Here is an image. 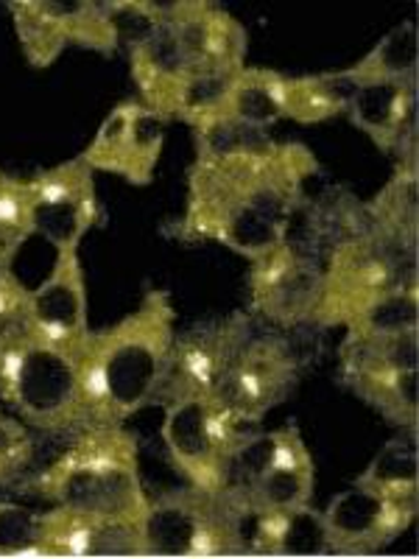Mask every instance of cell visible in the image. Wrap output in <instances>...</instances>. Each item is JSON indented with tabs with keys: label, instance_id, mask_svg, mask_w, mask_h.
I'll use <instances>...</instances> for the list:
<instances>
[{
	"label": "cell",
	"instance_id": "1",
	"mask_svg": "<svg viewBox=\"0 0 419 559\" xmlns=\"http://www.w3.org/2000/svg\"><path fill=\"white\" fill-rule=\"evenodd\" d=\"M193 132L196 159L177 236L218 241L249 261L288 241L302 188L319 171L311 148L236 121H207Z\"/></svg>",
	"mask_w": 419,
	"mask_h": 559
},
{
	"label": "cell",
	"instance_id": "2",
	"mask_svg": "<svg viewBox=\"0 0 419 559\" xmlns=\"http://www.w3.org/2000/svg\"><path fill=\"white\" fill-rule=\"evenodd\" d=\"M177 338L171 294L152 288L140 308L104 331H89L76 367L96 423H127L157 401Z\"/></svg>",
	"mask_w": 419,
	"mask_h": 559
},
{
	"label": "cell",
	"instance_id": "3",
	"mask_svg": "<svg viewBox=\"0 0 419 559\" xmlns=\"http://www.w3.org/2000/svg\"><path fill=\"white\" fill-rule=\"evenodd\" d=\"M53 507L143 523L148 496L140 478V448L123 423H96L73 433L62 453L32 481Z\"/></svg>",
	"mask_w": 419,
	"mask_h": 559
},
{
	"label": "cell",
	"instance_id": "4",
	"mask_svg": "<svg viewBox=\"0 0 419 559\" xmlns=\"http://www.w3.org/2000/svg\"><path fill=\"white\" fill-rule=\"evenodd\" d=\"M0 401L26 426L53 437H73L96 426L76 358L45 338L34 322L0 331Z\"/></svg>",
	"mask_w": 419,
	"mask_h": 559
},
{
	"label": "cell",
	"instance_id": "5",
	"mask_svg": "<svg viewBox=\"0 0 419 559\" xmlns=\"http://www.w3.org/2000/svg\"><path fill=\"white\" fill-rule=\"evenodd\" d=\"M406 288H417V247L363 227L333 247L311 324L347 331L378 302Z\"/></svg>",
	"mask_w": 419,
	"mask_h": 559
},
{
	"label": "cell",
	"instance_id": "6",
	"mask_svg": "<svg viewBox=\"0 0 419 559\" xmlns=\"http://www.w3.org/2000/svg\"><path fill=\"white\" fill-rule=\"evenodd\" d=\"M252 512L229 489H182L148 503L146 557H241L249 554Z\"/></svg>",
	"mask_w": 419,
	"mask_h": 559
},
{
	"label": "cell",
	"instance_id": "7",
	"mask_svg": "<svg viewBox=\"0 0 419 559\" xmlns=\"http://www.w3.org/2000/svg\"><path fill=\"white\" fill-rule=\"evenodd\" d=\"M243 437L241 423L210 394H184L166 403L163 442L188 487L222 492Z\"/></svg>",
	"mask_w": 419,
	"mask_h": 559
},
{
	"label": "cell",
	"instance_id": "8",
	"mask_svg": "<svg viewBox=\"0 0 419 559\" xmlns=\"http://www.w3.org/2000/svg\"><path fill=\"white\" fill-rule=\"evenodd\" d=\"M297 381L299 361L291 344L279 336H252L210 397L247 426L261 423L272 408L288 401Z\"/></svg>",
	"mask_w": 419,
	"mask_h": 559
},
{
	"label": "cell",
	"instance_id": "9",
	"mask_svg": "<svg viewBox=\"0 0 419 559\" xmlns=\"http://www.w3.org/2000/svg\"><path fill=\"white\" fill-rule=\"evenodd\" d=\"M168 123L140 102H123L104 118L96 138L79 154L93 171L115 174L129 185L148 188L166 146Z\"/></svg>",
	"mask_w": 419,
	"mask_h": 559
},
{
	"label": "cell",
	"instance_id": "10",
	"mask_svg": "<svg viewBox=\"0 0 419 559\" xmlns=\"http://www.w3.org/2000/svg\"><path fill=\"white\" fill-rule=\"evenodd\" d=\"M252 322L243 313L204 322L173 338L166 378L157 392L159 403L184 394H213L232 361L252 338Z\"/></svg>",
	"mask_w": 419,
	"mask_h": 559
},
{
	"label": "cell",
	"instance_id": "11",
	"mask_svg": "<svg viewBox=\"0 0 419 559\" xmlns=\"http://www.w3.org/2000/svg\"><path fill=\"white\" fill-rule=\"evenodd\" d=\"M322 294V269L291 241L254 258L249 269V302L258 317L277 328L311 324Z\"/></svg>",
	"mask_w": 419,
	"mask_h": 559
},
{
	"label": "cell",
	"instance_id": "12",
	"mask_svg": "<svg viewBox=\"0 0 419 559\" xmlns=\"http://www.w3.org/2000/svg\"><path fill=\"white\" fill-rule=\"evenodd\" d=\"M28 185L34 193L37 236L51 241L57 252L79 249L82 238L101 222L93 168L84 166L79 157L34 174Z\"/></svg>",
	"mask_w": 419,
	"mask_h": 559
},
{
	"label": "cell",
	"instance_id": "13",
	"mask_svg": "<svg viewBox=\"0 0 419 559\" xmlns=\"http://www.w3.org/2000/svg\"><path fill=\"white\" fill-rule=\"evenodd\" d=\"M331 554L367 557L392 546L417 521L414 503L386 501L363 487L344 489L322 512Z\"/></svg>",
	"mask_w": 419,
	"mask_h": 559
},
{
	"label": "cell",
	"instance_id": "14",
	"mask_svg": "<svg viewBox=\"0 0 419 559\" xmlns=\"http://www.w3.org/2000/svg\"><path fill=\"white\" fill-rule=\"evenodd\" d=\"M43 557H146L143 523L98 515L76 507L43 512Z\"/></svg>",
	"mask_w": 419,
	"mask_h": 559
},
{
	"label": "cell",
	"instance_id": "15",
	"mask_svg": "<svg viewBox=\"0 0 419 559\" xmlns=\"http://www.w3.org/2000/svg\"><path fill=\"white\" fill-rule=\"evenodd\" d=\"M129 68H132L134 87L140 93L137 102L157 112L166 123L179 121L184 90L196 76V68L184 53L173 28L168 26V20L148 26L132 39Z\"/></svg>",
	"mask_w": 419,
	"mask_h": 559
},
{
	"label": "cell",
	"instance_id": "16",
	"mask_svg": "<svg viewBox=\"0 0 419 559\" xmlns=\"http://www.w3.org/2000/svg\"><path fill=\"white\" fill-rule=\"evenodd\" d=\"M166 20L196 73L247 68V28L224 7L207 0H171Z\"/></svg>",
	"mask_w": 419,
	"mask_h": 559
},
{
	"label": "cell",
	"instance_id": "17",
	"mask_svg": "<svg viewBox=\"0 0 419 559\" xmlns=\"http://www.w3.org/2000/svg\"><path fill=\"white\" fill-rule=\"evenodd\" d=\"M32 322L45 338H51L76 358L89 336L87 280L76 249L57 252L51 274L32 288Z\"/></svg>",
	"mask_w": 419,
	"mask_h": 559
},
{
	"label": "cell",
	"instance_id": "18",
	"mask_svg": "<svg viewBox=\"0 0 419 559\" xmlns=\"http://www.w3.org/2000/svg\"><path fill=\"white\" fill-rule=\"evenodd\" d=\"M347 115L381 152L397 157L417 152V84H358L349 96Z\"/></svg>",
	"mask_w": 419,
	"mask_h": 559
},
{
	"label": "cell",
	"instance_id": "19",
	"mask_svg": "<svg viewBox=\"0 0 419 559\" xmlns=\"http://www.w3.org/2000/svg\"><path fill=\"white\" fill-rule=\"evenodd\" d=\"M313 487H316L313 456L299 428L291 423V426L279 428L277 451H274L272 462L266 464L261 476L254 478L241 501L247 503L252 515L266 512V509L306 507L313 498Z\"/></svg>",
	"mask_w": 419,
	"mask_h": 559
},
{
	"label": "cell",
	"instance_id": "20",
	"mask_svg": "<svg viewBox=\"0 0 419 559\" xmlns=\"http://www.w3.org/2000/svg\"><path fill=\"white\" fill-rule=\"evenodd\" d=\"M249 554L263 557H322L331 554L324 515L311 503L254 512L249 521Z\"/></svg>",
	"mask_w": 419,
	"mask_h": 559
},
{
	"label": "cell",
	"instance_id": "21",
	"mask_svg": "<svg viewBox=\"0 0 419 559\" xmlns=\"http://www.w3.org/2000/svg\"><path fill=\"white\" fill-rule=\"evenodd\" d=\"M367 227L392 241L417 247L419 236V168L417 152L400 157V166L392 174L383 191L363 210Z\"/></svg>",
	"mask_w": 419,
	"mask_h": 559
},
{
	"label": "cell",
	"instance_id": "22",
	"mask_svg": "<svg viewBox=\"0 0 419 559\" xmlns=\"http://www.w3.org/2000/svg\"><path fill=\"white\" fill-rule=\"evenodd\" d=\"M342 383L363 403L381 412L392 426L417 433L419 426V397H417V369H358L342 376Z\"/></svg>",
	"mask_w": 419,
	"mask_h": 559
},
{
	"label": "cell",
	"instance_id": "23",
	"mask_svg": "<svg viewBox=\"0 0 419 559\" xmlns=\"http://www.w3.org/2000/svg\"><path fill=\"white\" fill-rule=\"evenodd\" d=\"M283 87H286V76L277 70L243 68L224 98L222 109L210 121H236L268 132V127L283 121V107H286Z\"/></svg>",
	"mask_w": 419,
	"mask_h": 559
},
{
	"label": "cell",
	"instance_id": "24",
	"mask_svg": "<svg viewBox=\"0 0 419 559\" xmlns=\"http://www.w3.org/2000/svg\"><path fill=\"white\" fill-rule=\"evenodd\" d=\"M358 487L397 503H419V453L417 433L403 431L392 437L358 476Z\"/></svg>",
	"mask_w": 419,
	"mask_h": 559
},
{
	"label": "cell",
	"instance_id": "25",
	"mask_svg": "<svg viewBox=\"0 0 419 559\" xmlns=\"http://www.w3.org/2000/svg\"><path fill=\"white\" fill-rule=\"evenodd\" d=\"M356 84L344 73H319V76H286V107L283 121L302 123H327L338 115H347L349 96Z\"/></svg>",
	"mask_w": 419,
	"mask_h": 559
},
{
	"label": "cell",
	"instance_id": "26",
	"mask_svg": "<svg viewBox=\"0 0 419 559\" xmlns=\"http://www.w3.org/2000/svg\"><path fill=\"white\" fill-rule=\"evenodd\" d=\"M349 82L378 84V82H406L417 84L419 79V37L417 23L406 20L386 34L381 43L358 64L342 70Z\"/></svg>",
	"mask_w": 419,
	"mask_h": 559
},
{
	"label": "cell",
	"instance_id": "27",
	"mask_svg": "<svg viewBox=\"0 0 419 559\" xmlns=\"http://www.w3.org/2000/svg\"><path fill=\"white\" fill-rule=\"evenodd\" d=\"M23 57L32 68H51L68 48V37L57 17L53 0H9Z\"/></svg>",
	"mask_w": 419,
	"mask_h": 559
},
{
	"label": "cell",
	"instance_id": "28",
	"mask_svg": "<svg viewBox=\"0 0 419 559\" xmlns=\"http://www.w3.org/2000/svg\"><path fill=\"white\" fill-rule=\"evenodd\" d=\"M342 376L358 369H417L419 367V331L381 333V336H352L347 333L338 349Z\"/></svg>",
	"mask_w": 419,
	"mask_h": 559
},
{
	"label": "cell",
	"instance_id": "29",
	"mask_svg": "<svg viewBox=\"0 0 419 559\" xmlns=\"http://www.w3.org/2000/svg\"><path fill=\"white\" fill-rule=\"evenodd\" d=\"M57 17L64 28L68 45L76 43L89 51L112 57L121 43V28L115 23L107 3L96 0H53Z\"/></svg>",
	"mask_w": 419,
	"mask_h": 559
},
{
	"label": "cell",
	"instance_id": "30",
	"mask_svg": "<svg viewBox=\"0 0 419 559\" xmlns=\"http://www.w3.org/2000/svg\"><path fill=\"white\" fill-rule=\"evenodd\" d=\"M32 236H37L32 185L0 171V269H12Z\"/></svg>",
	"mask_w": 419,
	"mask_h": 559
},
{
	"label": "cell",
	"instance_id": "31",
	"mask_svg": "<svg viewBox=\"0 0 419 559\" xmlns=\"http://www.w3.org/2000/svg\"><path fill=\"white\" fill-rule=\"evenodd\" d=\"M419 331V294L417 288H406L383 302H378L372 311L363 313L358 322L347 328L352 336H381V333H403Z\"/></svg>",
	"mask_w": 419,
	"mask_h": 559
},
{
	"label": "cell",
	"instance_id": "32",
	"mask_svg": "<svg viewBox=\"0 0 419 559\" xmlns=\"http://www.w3.org/2000/svg\"><path fill=\"white\" fill-rule=\"evenodd\" d=\"M43 512L0 501V557H43Z\"/></svg>",
	"mask_w": 419,
	"mask_h": 559
},
{
	"label": "cell",
	"instance_id": "33",
	"mask_svg": "<svg viewBox=\"0 0 419 559\" xmlns=\"http://www.w3.org/2000/svg\"><path fill=\"white\" fill-rule=\"evenodd\" d=\"M34 462V437L26 423L0 414V487H9Z\"/></svg>",
	"mask_w": 419,
	"mask_h": 559
},
{
	"label": "cell",
	"instance_id": "34",
	"mask_svg": "<svg viewBox=\"0 0 419 559\" xmlns=\"http://www.w3.org/2000/svg\"><path fill=\"white\" fill-rule=\"evenodd\" d=\"M26 322H32V288L23 286L12 269H0V331Z\"/></svg>",
	"mask_w": 419,
	"mask_h": 559
}]
</instances>
